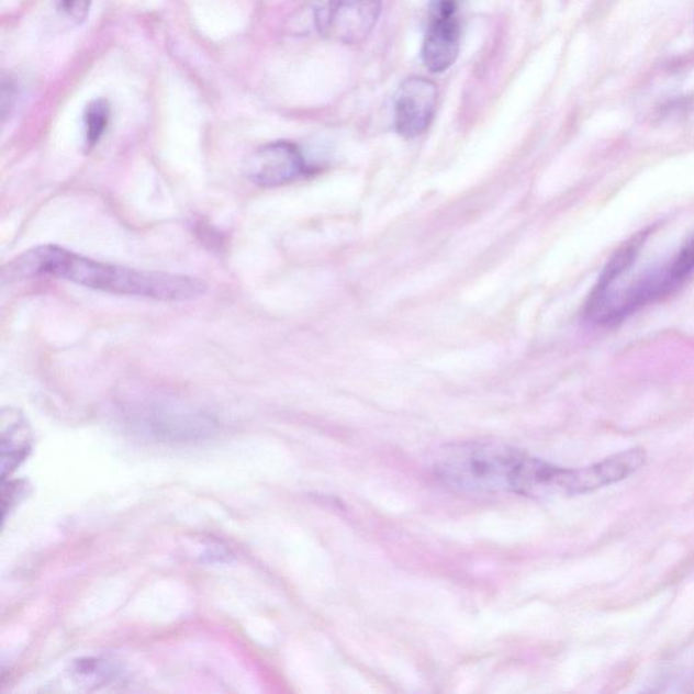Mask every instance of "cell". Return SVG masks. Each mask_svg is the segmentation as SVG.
<instances>
[{
    "label": "cell",
    "instance_id": "cell-1",
    "mask_svg": "<svg viewBox=\"0 0 694 694\" xmlns=\"http://www.w3.org/2000/svg\"><path fill=\"white\" fill-rule=\"evenodd\" d=\"M51 276L96 291L183 302L202 296L206 283L193 277L159 273L98 262L59 246L32 248L11 260L2 271L3 281Z\"/></svg>",
    "mask_w": 694,
    "mask_h": 694
},
{
    "label": "cell",
    "instance_id": "cell-2",
    "mask_svg": "<svg viewBox=\"0 0 694 694\" xmlns=\"http://www.w3.org/2000/svg\"><path fill=\"white\" fill-rule=\"evenodd\" d=\"M525 456L508 445H448L437 456L434 472L448 488L464 493H513Z\"/></svg>",
    "mask_w": 694,
    "mask_h": 694
},
{
    "label": "cell",
    "instance_id": "cell-3",
    "mask_svg": "<svg viewBox=\"0 0 694 694\" xmlns=\"http://www.w3.org/2000/svg\"><path fill=\"white\" fill-rule=\"evenodd\" d=\"M693 271L694 231L669 262L636 277L622 292L590 293L585 316L594 325L615 326L636 311L672 296Z\"/></svg>",
    "mask_w": 694,
    "mask_h": 694
},
{
    "label": "cell",
    "instance_id": "cell-4",
    "mask_svg": "<svg viewBox=\"0 0 694 694\" xmlns=\"http://www.w3.org/2000/svg\"><path fill=\"white\" fill-rule=\"evenodd\" d=\"M383 0H329L320 23L322 32L340 44L356 45L378 23Z\"/></svg>",
    "mask_w": 694,
    "mask_h": 694
},
{
    "label": "cell",
    "instance_id": "cell-5",
    "mask_svg": "<svg viewBox=\"0 0 694 694\" xmlns=\"http://www.w3.org/2000/svg\"><path fill=\"white\" fill-rule=\"evenodd\" d=\"M302 152L289 142H275L257 149L248 159L247 177L264 188L282 187L310 172Z\"/></svg>",
    "mask_w": 694,
    "mask_h": 694
},
{
    "label": "cell",
    "instance_id": "cell-6",
    "mask_svg": "<svg viewBox=\"0 0 694 694\" xmlns=\"http://www.w3.org/2000/svg\"><path fill=\"white\" fill-rule=\"evenodd\" d=\"M437 85L430 79L412 77L399 86L395 96V130L399 135L414 138L422 135L436 115Z\"/></svg>",
    "mask_w": 694,
    "mask_h": 694
},
{
    "label": "cell",
    "instance_id": "cell-7",
    "mask_svg": "<svg viewBox=\"0 0 694 694\" xmlns=\"http://www.w3.org/2000/svg\"><path fill=\"white\" fill-rule=\"evenodd\" d=\"M459 13L430 11L429 25L422 45V60L430 72L441 74L455 65L460 52Z\"/></svg>",
    "mask_w": 694,
    "mask_h": 694
},
{
    "label": "cell",
    "instance_id": "cell-8",
    "mask_svg": "<svg viewBox=\"0 0 694 694\" xmlns=\"http://www.w3.org/2000/svg\"><path fill=\"white\" fill-rule=\"evenodd\" d=\"M2 477L20 466L31 449V429L14 410L2 414Z\"/></svg>",
    "mask_w": 694,
    "mask_h": 694
},
{
    "label": "cell",
    "instance_id": "cell-9",
    "mask_svg": "<svg viewBox=\"0 0 694 694\" xmlns=\"http://www.w3.org/2000/svg\"><path fill=\"white\" fill-rule=\"evenodd\" d=\"M649 234L650 230L641 231V233L633 236L627 243H624L620 248H617V251L613 254L609 262L606 264L603 273L600 275V279L597 283H595L594 289H605L620 279V277L630 269V266L635 264V260L638 259L640 248L645 246Z\"/></svg>",
    "mask_w": 694,
    "mask_h": 694
},
{
    "label": "cell",
    "instance_id": "cell-10",
    "mask_svg": "<svg viewBox=\"0 0 694 694\" xmlns=\"http://www.w3.org/2000/svg\"><path fill=\"white\" fill-rule=\"evenodd\" d=\"M110 119V108L105 100L89 103L85 112L86 144L89 148L96 146L105 133Z\"/></svg>",
    "mask_w": 694,
    "mask_h": 694
},
{
    "label": "cell",
    "instance_id": "cell-11",
    "mask_svg": "<svg viewBox=\"0 0 694 694\" xmlns=\"http://www.w3.org/2000/svg\"><path fill=\"white\" fill-rule=\"evenodd\" d=\"M91 0H59L61 13L74 22H83L89 15Z\"/></svg>",
    "mask_w": 694,
    "mask_h": 694
},
{
    "label": "cell",
    "instance_id": "cell-12",
    "mask_svg": "<svg viewBox=\"0 0 694 694\" xmlns=\"http://www.w3.org/2000/svg\"><path fill=\"white\" fill-rule=\"evenodd\" d=\"M462 0H432L430 5H436L437 8H448L460 10V4Z\"/></svg>",
    "mask_w": 694,
    "mask_h": 694
}]
</instances>
